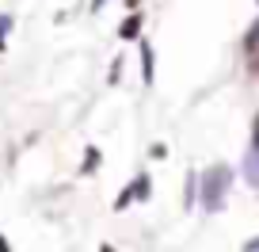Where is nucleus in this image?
<instances>
[{
  "label": "nucleus",
  "instance_id": "20e7f679",
  "mask_svg": "<svg viewBox=\"0 0 259 252\" xmlns=\"http://www.w3.org/2000/svg\"><path fill=\"white\" fill-rule=\"evenodd\" d=\"M130 199H149V176H138V179H134V191H130Z\"/></svg>",
  "mask_w": 259,
  "mask_h": 252
},
{
  "label": "nucleus",
  "instance_id": "f03ea898",
  "mask_svg": "<svg viewBox=\"0 0 259 252\" xmlns=\"http://www.w3.org/2000/svg\"><path fill=\"white\" fill-rule=\"evenodd\" d=\"M244 176L251 187H259V119H255V134H251V149L244 157Z\"/></svg>",
  "mask_w": 259,
  "mask_h": 252
},
{
  "label": "nucleus",
  "instance_id": "39448f33",
  "mask_svg": "<svg viewBox=\"0 0 259 252\" xmlns=\"http://www.w3.org/2000/svg\"><path fill=\"white\" fill-rule=\"evenodd\" d=\"M138 27H141V19H138V16H130L126 23H122V31H118V34H122V39H134V34H138Z\"/></svg>",
  "mask_w": 259,
  "mask_h": 252
},
{
  "label": "nucleus",
  "instance_id": "9d476101",
  "mask_svg": "<svg viewBox=\"0 0 259 252\" xmlns=\"http://www.w3.org/2000/svg\"><path fill=\"white\" fill-rule=\"evenodd\" d=\"M103 252H111V248H103Z\"/></svg>",
  "mask_w": 259,
  "mask_h": 252
},
{
  "label": "nucleus",
  "instance_id": "1a4fd4ad",
  "mask_svg": "<svg viewBox=\"0 0 259 252\" xmlns=\"http://www.w3.org/2000/svg\"><path fill=\"white\" fill-rule=\"evenodd\" d=\"M0 252H12V244H8V241H4V237H0Z\"/></svg>",
  "mask_w": 259,
  "mask_h": 252
},
{
  "label": "nucleus",
  "instance_id": "f257e3e1",
  "mask_svg": "<svg viewBox=\"0 0 259 252\" xmlns=\"http://www.w3.org/2000/svg\"><path fill=\"white\" fill-rule=\"evenodd\" d=\"M225 191H229V168L225 164H213L202 176V210L218 214L221 206H225Z\"/></svg>",
  "mask_w": 259,
  "mask_h": 252
},
{
  "label": "nucleus",
  "instance_id": "423d86ee",
  "mask_svg": "<svg viewBox=\"0 0 259 252\" xmlns=\"http://www.w3.org/2000/svg\"><path fill=\"white\" fill-rule=\"evenodd\" d=\"M12 31V16H0V50L8 46V42H4V34Z\"/></svg>",
  "mask_w": 259,
  "mask_h": 252
},
{
  "label": "nucleus",
  "instance_id": "7ed1b4c3",
  "mask_svg": "<svg viewBox=\"0 0 259 252\" xmlns=\"http://www.w3.org/2000/svg\"><path fill=\"white\" fill-rule=\"evenodd\" d=\"M141 77H145V84L153 81V50L141 46Z\"/></svg>",
  "mask_w": 259,
  "mask_h": 252
},
{
  "label": "nucleus",
  "instance_id": "0eeeda50",
  "mask_svg": "<svg viewBox=\"0 0 259 252\" xmlns=\"http://www.w3.org/2000/svg\"><path fill=\"white\" fill-rule=\"evenodd\" d=\"M96 164H99V153H96V149H88V164H84V172H92Z\"/></svg>",
  "mask_w": 259,
  "mask_h": 252
},
{
  "label": "nucleus",
  "instance_id": "6e6552de",
  "mask_svg": "<svg viewBox=\"0 0 259 252\" xmlns=\"http://www.w3.org/2000/svg\"><path fill=\"white\" fill-rule=\"evenodd\" d=\"M244 252H259V237H255V241H248V244H244Z\"/></svg>",
  "mask_w": 259,
  "mask_h": 252
}]
</instances>
